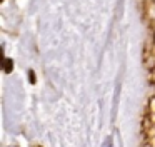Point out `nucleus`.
Here are the masks:
<instances>
[{"mask_svg":"<svg viewBox=\"0 0 155 147\" xmlns=\"http://www.w3.org/2000/svg\"><path fill=\"white\" fill-rule=\"evenodd\" d=\"M12 69H14V60H12V59H5L4 60V70L7 74H10Z\"/></svg>","mask_w":155,"mask_h":147,"instance_id":"obj_1","label":"nucleus"},{"mask_svg":"<svg viewBox=\"0 0 155 147\" xmlns=\"http://www.w3.org/2000/svg\"><path fill=\"white\" fill-rule=\"evenodd\" d=\"M153 42H155V33H153Z\"/></svg>","mask_w":155,"mask_h":147,"instance_id":"obj_3","label":"nucleus"},{"mask_svg":"<svg viewBox=\"0 0 155 147\" xmlns=\"http://www.w3.org/2000/svg\"><path fill=\"white\" fill-rule=\"evenodd\" d=\"M28 77H30V84H35V74H34V70H30V72H28Z\"/></svg>","mask_w":155,"mask_h":147,"instance_id":"obj_2","label":"nucleus"}]
</instances>
